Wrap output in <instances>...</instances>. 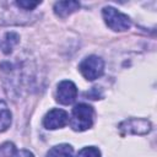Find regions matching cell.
<instances>
[{
  "mask_svg": "<svg viewBox=\"0 0 157 157\" xmlns=\"http://www.w3.org/2000/svg\"><path fill=\"white\" fill-rule=\"evenodd\" d=\"M119 129L123 134H132V135H145L151 130V123L147 119L142 118H131L121 121L119 124Z\"/></svg>",
  "mask_w": 157,
  "mask_h": 157,
  "instance_id": "4",
  "label": "cell"
},
{
  "mask_svg": "<svg viewBox=\"0 0 157 157\" xmlns=\"http://www.w3.org/2000/svg\"><path fill=\"white\" fill-rule=\"evenodd\" d=\"M15 151H16V148H15L13 144L6 142L0 146V157H12Z\"/></svg>",
  "mask_w": 157,
  "mask_h": 157,
  "instance_id": "12",
  "label": "cell"
},
{
  "mask_svg": "<svg viewBox=\"0 0 157 157\" xmlns=\"http://www.w3.org/2000/svg\"><path fill=\"white\" fill-rule=\"evenodd\" d=\"M77 97V87L70 80H64L58 85L56 101L61 104H71Z\"/></svg>",
  "mask_w": 157,
  "mask_h": 157,
  "instance_id": "5",
  "label": "cell"
},
{
  "mask_svg": "<svg viewBox=\"0 0 157 157\" xmlns=\"http://www.w3.org/2000/svg\"><path fill=\"white\" fill-rule=\"evenodd\" d=\"M12 157H34L33 156V153L31 152V151H28V150H16L15 152H13V155H12Z\"/></svg>",
  "mask_w": 157,
  "mask_h": 157,
  "instance_id": "14",
  "label": "cell"
},
{
  "mask_svg": "<svg viewBox=\"0 0 157 157\" xmlns=\"http://www.w3.org/2000/svg\"><path fill=\"white\" fill-rule=\"evenodd\" d=\"M18 39H20V37H18L17 33H15V32H7V33L4 36V38L1 39V43H0L2 52H4L5 54L11 53L12 48L18 43Z\"/></svg>",
  "mask_w": 157,
  "mask_h": 157,
  "instance_id": "10",
  "label": "cell"
},
{
  "mask_svg": "<svg viewBox=\"0 0 157 157\" xmlns=\"http://www.w3.org/2000/svg\"><path fill=\"white\" fill-rule=\"evenodd\" d=\"M11 125V112L4 101H0V132L6 131Z\"/></svg>",
  "mask_w": 157,
  "mask_h": 157,
  "instance_id": "9",
  "label": "cell"
},
{
  "mask_svg": "<svg viewBox=\"0 0 157 157\" xmlns=\"http://www.w3.org/2000/svg\"><path fill=\"white\" fill-rule=\"evenodd\" d=\"M93 118H94V110L91 105L85 103L76 104L72 108L70 126L75 131H85L92 126Z\"/></svg>",
  "mask_w": 157,
  "mask_h": 157,
  "instance_id": "1",
  "label": "cell"
},
{
  "mask_svg": "<svg viewBox=\"0 0 157 157\" xmlns=\"http://www.w3.org/2000/svg\"><path fill=\"white\" fill-rule=\"evenodd\" d=\"M80 9V4L77 1H58L54 4V12L56 16L64 18L69 15H71L72 12H75L76 10Z\"/></svg>",
  "mask_w": 157,
  "mask_h": 157,
  "instance_id": "7",
  "label": "cell"
},
{
  "mask_svg": "<svg viewBox=\"0 0 157 157\" xmlns=\"http://www.w3.org/2000/svg\"><path fill=\"white\" fill-rule=\"evenodd\" d=\"M40 4V1H28V0H21V1H16V5L23 10H33L36 6H38Z\"/></svg>",
  "mask_w": 157,
  "mask_h": 157,
  "instance_id": "13",
  "label": "cell"
},
{
  "mask_svg": "<svg viewBox=\"0 0 157 157\" xmlns=\"http://www.w3.org/2000/svg\"><path fill=\"white\" fill-rule=\"evenodd\" d=\"M72 156H74V150L67 144L56 145L52 147L47 153V157H72Z\"/></svg>",
  "mask_w": 157,
  "mask_h": 157,
  "instance_id": "8",
  "label": "cell"
},
{
  "mask_svg": "<svg viewBox=\"0 0 157 157\" xmlns=\"http://www.w3.org/2000/svg\"><path fill=\"white\" fill-rule=\"evenodd\" d=\"M78 70L86 80L93 81L102 76L104 71V61L97 55H90L80 63Z\"/></svg>",
  "mask_w": 157,
  "mask_h": 157,
  "instance_id": "3",
  "label": "cell"
},
{
  "mask_svg": "<svg viewBox=\"0 0 157 157\" xmlns=\"http://www.w3.org/2000/svg\"><path fill=\"white\" fill-rule=\"evenodd\" d=\"M77 157H101V151L94 146L83 147L77 153Z\"/></svg>",
  "mask_w": 157,
  "mask_h": 157,
  "instance_id": "11",
  "label": "cell"
},
{
  "mask_svg": "<svg viewBox=\"0 0 157 157\" xmlns=\"http://www.w3.org/2000/svg\"><path fill=\"white\" fill-rule=\"evenodd\" d=\"M69 121V115L65 110L63 109H52L49 110L44 119H43V125L45 129L49 130H55V129H60L63 126H65Z\"/></svg>",
  "mask_w": 157,
  "mask_h": 157,
  "instance_id": "6",
  "label": "cell"
},
{
  "mask_svg": "<svg viewBox=\"0 0 157 157\" xmlns=\"http://www.w3.org/2000/svg\"><path fill=\"white\" fill-rule=\"evenodd\" d=\"M102 15H103L105 25L115 32L126 31L131 26V21L129 18V16L118 11L117 9H114L112 6H105L102 11Z\"/></svg>",
  "mask_w": 157,
  "mask_h": 157,
  "instance_id": "2",
  "label": "cell"
}]
</instances>
